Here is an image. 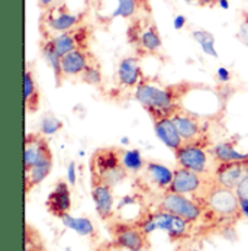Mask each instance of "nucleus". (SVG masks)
<instances>
[{
    "label": "nucleus",
    "mask_w": 248,
    "mask_h": 251,
    "mask_svg": "<svg viewBox=\"0 0 248 251\" xmlns=\"http://www.w3.org/2000/svg\"><path fill=\"white\" fill-rule=\"evenodd\" d=\"M184 90L183 86H167L158 87L147 80L140 83L135 89V99L140 102L149 116L151 115H173L176 110L181 108L180 100Z\"/></svg>",
    "instance_id": "obj_1"
},
{
    "label": "nucleus",
    "mask_w": 248,
    "mask_h": 251,
    "mask_svg": "<svg viewBox=\"0 0 248 251\" xmlns=\"http://www.w3.org/2000/svg\"><path fill=\"white\" fill-rule=\"evenodd\" d=\"M128 42L138 55H155L163 48V41L151 13H142L134 18L126 31Z\"/></svg>",
    "instance_id": "obj_2"
},
{
    "label": "nucleus",
    "mask_w": 248,
    "mask_h": 251,
    "mask_svg": "<svg viewBox=\"0 0 248 251\" xmlns=\"http://www.w3.org/2000/svg\"><path fill=\"white\" fill-rule=\"evenodd\" d=\"M84 13L73 12L66 3H54L47 10H42L39 18L41 38L52 36L67 32L75 26L83 25Z\"/></svg>",
    "instance_id": "obj_3"
},
{
    "label": "nucleus",
    "mask_w": 248,
    "mask_h": 251,
    "mask_svg": "<svg viewBox=\"0 0 248 251\" xmlns=\"http://www.w3.org/2000/svg\"><path fill=\"white\" fill-rule=\"evenodd\" d=\"M92 181L107 183L112 187L126 177V170L122 164L121 150L116 148H100L90 160Z\"/></svg>",
    "instance_id": "obj_4"
},
{
    "label": "nucleus",
    "mask_w": 248,
    "mask_h": 251,
    "mask_svg": "<svg viewBox=\"0 0 248 251\" xmlns=\"http://www.w3.org/2000/svg\"><path fill=\"white\" fill-rule=\"evenodd\" d=\"M205 209L218 219H238L241 215V201L235 190L213 184L202 198Z\"/></svg>",
    "instance_id": "obj_5"
},
{
    "label": "nucleus",
    "mask_w": 248,
    "mask_h": 251,
    "mask_svg": "<svg viewBox=\"0 0 248 251\" xmlns=\"http://www.w3.org/2000/svg\"><path fill=\"white\" fill-rule=\"evenodd\" d=\"M208 144L209 141L206 140V137L193 143L183 144L174 152L178 167H184L200 175H208L211 166V157L206 151Z\"/></svg>",
    "instance_id": "obj_6"
},
{
    "label": "nucleus",
    "mask_w": 248,
    "mask_h": 251,
    "mask_svg": "<svg viewBox=\"0 0 248 251\" xmlns=\"http://www.w3.org/2000/svg\"><path fill=\"white\" fill-rule=\"evenodd\" d=\"M190 225L192 222H189L187 219L163 209L145 216V231L148 234H152L154 231L160 229L167 232V235L172 240H181L187 237L190 231Z\"/></svg>",
    "instance_id": "obj_7"
},
{
    "label": "nucleus",
    "mask_w": 248,
    "mask_h": 251,
    "mask_svg": "<svg viewBox=\"0 0 248 251\" xmlns=\"http://www.w3.org/2000/svg\"><path fill=\"white\" fill-rule=\"evenodd\" d=\"M160 209L167 211L170 214L181 216L184 219H187L189 222H196L205 211V205L203 201H195L190 199L186 195H180V193H174V192H166L164 196L161 198L160 202Z\"/></svg>",
    "instance_id": "obj_8"
},
{
    "label": "nucleus",
    "mask_w": 248,
    "mask_h": 251,
    "mask_svg": "<svg viewBox=\"0 0 248 251\" xmlns=\"http://www.w3.org/2000/svg\"><path fill=\"white\" fill-rule=\"evenodd\" d=\"M206 175H200L192 170H187L184 167H177L174 170V177L169 187V192H174L186 196H198V193H202V198L208 193V190L215 184H208Z\"/></svg>",
    "instance_id": "obj_9"
},
{
    "label": "nucleus",
    "mask_w": 248,
    "mask_h": 251,
    "mask_svg": "<svg viewBox=\"0 0 248 251\" xmlns=\"http://www.w3.org/2000/svg\"><path fill=\"white\" fill-rule=\"evenodd\" d=\"M115 246L128 251H142L148 247V235L137 224H115L110 226Z\"/></svg>",
    "instance_id": "obj_10"
},
{
    "label": "nucleus",
    "mask_w": 248,
    "mask_h": 251,
    "mask_svg": "<svg viewBox=\"0 0 248 251\" xmlns=\"http://www.w3.org/2000/svg\"><path fill=\"white\" fill-rule=\"evenodd\" d=\"M51 39L54 42L55 50L63 57L75 50H89V44L92 39V29H90V26L83 24L67 32L52 36Z\"/></svg>",
    "instance_id": "obj_11"
},
{
    "label": "nucleus",
    "mask_w": 248,
    "mask_h": 251,
    "mask_svg": "<svg viewBox=\"0 0 248 251\" xmlns=\"http://www.w3.org/2000/svg\"><path fill=\"white\" fill-rule=\"evenodd\" d=\"M248 176V160L219 163L213 170V180L216 184L235 190L237 186Z\"/></svg>",
    "instance_id": "obj_12"
},
{
    "label": "nucleus",
    "mask_w": 248,
    "mask_h": 251,
    "mask_svg": "<svg viewBox=\"0 0 248 251\" xmlns=\"http://www.w3.org/2000/svg\"><path fill=\"white\" fill-rule=\"evenodd\" d=\"M47 158H52V151L47 137L41 132L28 134L24 144V170L31 169Z\"/></svg>",
    "instance_id": "obj_13"
},
{
    "label": "nucleus",
    "mask_w": 248,
    "mask_h": 251,
    "mask_svg": "<svg viewBox=\"0 0 248 251\" xmlns=\"http://www.w3.org/2000/svg\"><path fill=\"white\" fill-rule=\"evenodd\" d=\"M178 134L184 143H193L198 140L205 138V125L200 122L198 115H193L183 108H180L172 115Z\"/></svg>",
    "instance_id": "obj_14"
},
{
    "label": "nucleus",
    "mask_w": 248,
    "mask_h": 251,
    "mask_svg": "<svg viewBox=\"0 0 248 251\" xmlns=\"http://www.w3.org/2000/svg\"><path fill=\"white\" fill-rule=\"evenodd\" d=\"M142 13H151L148 0H113L112 9L105 15L99 16V19L103 22H112L116 18L132 21Z\"/></svg>",
    "instance_id": "obj_15"
},
{
    "label": "nucleus",
    "mask_w": 248,
    "mask_h": 251,
    "mask_svg": "<svg viewBox=\"0 0 248 251\" xmlns=\"http://www.w3.org/2000/svg\"><path fill=\"white\" fill-rule=\"evenodd\" d=\"M154 122V131L158 140L164 144L169 150L176 152L178 148L184 144L180 137L177 126L172 118V115H151Z\"/></svg>",
    "instance_id": "obj_16"
},
{
    "label": "nucleus",
    "mask_w": 248,
    "mask_h": 251,
    "mask_svg": "<svg viewBox=\"0 0 248 251\" xmlns=\"http://www.w3.org/2000/svg\"><path fill=\"white\" fill-rule=\"evenodd\" d=\"M98 63L90 50H75L63 55L61 67L66 77H80L92 64Z\"/></svg>",
    "instance_id": "obj_17"
},
{
    "label": "nucleus",
    "mask_w": 248,
    "mask_h": 251,
    "mask_svg": "<svg viewBox=\"0 0 248 251\" xmlns=\"http://www.w3.org/2000/svg\"><path fill=\"white\" fill-rule=\"evenodd\" d=\"M116 80L125 89H137V86L145 80L140 58L138 57L122 58L116 70Z\"/></svg>",
    "instance_id": "obj_18"
},
{
    "label": "nucleus",
    "mask_w": 248,
    "mask_h": 251,
    "mask_svg": "<svg viewBox=\"0 0 248 251\" xmlns=\"http://www.w3.org/2000/svg\"><path fill=\"white\" fill-rule=\"evenodd\" d=\"M45 206L51 215L57 218H63L66 214H69L71 209V193L69 183L64 180H60L54 190L50 193Z\"/></svg>",
    "instance_id": "obj_19"
},
{
    "label": "nucleus",
    "mask_w": 248,
    "mask_h": 251,
    "mask_svg": "<svg viewBox=\"0 0 248 251\" xmlns=\"http://www.w3.org/2000/svg\"><path fill=\"white\" fill-rule=\"evenodd\" d=\"M92 199L96 206V212L103 221L113 215V190L112 186L102 181H92Z\"/></svg>",
    "instance_id": "obj_20"
},
{
    "label": "nucleus",
    "mask_w": 248,
    "mask_h": 251,
    "mask_svg": "<svg viewBox=\"0 0 248 251\" xmlns=\"http://www.w3.org/2000/svg\"><path fill=\"white\" fill-rule=\"evenodd\" d=\"M39 50L42 54V58L47 61V64L51 67V70L54 73L55 77V84L61 86L63 80H64V74H63V67H61V55L58 54V51L54 47V42L51 38H41L39 42Z\"/></svg>",
    "instance_id": "obj_21"
},
{
    "label": "nucleus",
    "mask_w": 248,
    "mask_h": 251,
    "mask_svg": "<svg viewBox=\"0 0 248 251\" xmlns=\"http://www.w3.org/2000/svg\"><path fill=\"white\" fill-rule=\"evenodd\" d=\"M211 155L216 164L248 160V152H241L237 150V140L234 141L228 140V141L216 144L211 150Z\"/></svg>",
    "instance_id": "obj_22"
},
{
    "label": "nucleus",
    "mask_w": 248,
    "mask_h": 251,
    "mask_svg": "<svg viewBox=\"0 0 248 251\" xmlns=\"http://www.w3.org/2000/svg\"><path fill=\"white\" fill-rule=\"evenodd\" d=\"M145 173L157 187L166 189V190H169L173 177H174V172L172 169H169L167 166L157 163V161H147Z\"/></svg>",
    "instance_id": "obj_23"
},
{
    "label": "nucleus",
    "mask_w": 248,
    "mask_h": 251,
    "mask_svg": "<svg viewBox=\"0 0 248 251\" xmlns=\"http://www.w3.org/2000/svg\"><path fill=\"white\" fill-rule=\"evenodd\" d=\"M25 110L28 113H35L41 106V92L36 83L35 75L29 67L25 70Z\"/></svg>",
    "instance_id": "obj_24"
},
{
    "label": "nucleus",
    "mask_w": 248,
    "mask_h": 251,
    "mask_svg": "<svg viewBox=\"0 0 248 251\" xmlns=\"http://www.w3.org/2000/svg\"><path fill=\"white\" fill-rule=\"evenodd\" d=\"M51 170H52V158H47V160L38 163L35 166H32L31 169H25L24 176H25L26 193H29L32 187H35L47 179L50 176Z\"/></svg>",
    "instance_id": "obj_25"
},
{
    "label": "nucleus",
    "mask_w": 248,
    "mask_h": 251,
    "mask_svg": "<svg viewBox=\"0 0 248 251\" xmlns=\"http://www.w3.org/2000/svg\"><path fill=\"white\" fill-rule=\"evenodd\" d=\"M60 219L67 228L75 231L77 234L83 237H92L95 234V225L89 218H75V216H71L70 214H66Z\"/></svg>",
    "instance_id": "obj_26"
},
{
    "label": "nucleus",
    "mask_w": 248,
    "mask_h": 251,
    "mask_svg": "<svg viewBox=\"0 0 248 251\" xmlns=\"http://www.w3.org/2000/svg\"><path fill=\"white\" fill-rule=\"evenodd\" d=\"M121 157H122V164L126 172L137 173L142 169H145V161L142 158L140 150H121Z\"/></svg>",
    "instance_id": "obj_27"
},
{
    "label": "nucleus",
    "mask_w": 248,
    "mask_h": 251,
    "mask_svg": "<svg viewBox=\"0 0 248 251\" xmlns=\"http://www.w3.org/2000/svg\"><path fill=\"white\" fill-rule=\"evenodd\" d=\"M192 36L200 45V48L203 50V52L206 55L218 58V51L215 48V38L211 32H208L205 29H195V31H192Z\"/></svg>",
    "instance_id": "obj_28"
},
{
    "label": "nucleus",
    "mask_w": 248,
    "mask_h": 251,
    "mask_svg": "<svg viewBox=\"0 0 248 251\" xmlns=\"http://www.w3.org/2000/svg\"><path fill=\"white\" fill-rule=\"evenodd\" d=\"M61 128H63V122H61L58 118H55L54 115H47V116H44L42 121H41L39 132H41L42 135L48 137V135L57 134Z\"/></svg>",
    "instance_id": "obj_29"
},
{
    "label": "nucleus",
    "mask_w": 248,
    "mask_h": 251,
    "mask_svg": "<svg viewBox=\"0 0 248 251\" xmlns=\"http://www.w3.org/2000/svg\"><path fill=\"white\" fill-rule=\"evenodd\" d=\"M81 81L86 83V84H90V86H100L102 81H103V75H102V70L99 67L98 63L92 64L86 72L80 75Z\"/></svg>",
    "instance_id": "obj_30"
},
{
    "label": "nucleus",
    "mask_w": 248,
    "mask_h": 251,
    "mask_svg": "<svg viewBox=\"0 0 248 251\" xmlns=\"http://www.w3.org/2000/svg\"><path fill=\"white\" fill-rule=\"evenodd\" d=\"M237 36L248 48V9L241 12V21H240V28H238Z\"/></svg>",
    "instance_id": "obj_31"
},
{
    "label": "nucleus",
    "mask_w": 248,
    "mask_h": 251,
    "mask_svg": "<svg viewBox=\"0 0 248 251\" xmlns=\"http://www.w3.org/2000/svg\"><path fill=\"white\" fill-rule=\"evenodd\" d=\"M235 192L240 199H248V176L237 186Z\"/></svg>",
    "instance_id": "obj_32"
},
{
    "label": "nucleus",
    "mask_w": 248,
    "mask_h": 251,
    "mask_svg": "<svg viewBox=\"0 0 248 251\" xmlns=\"http://www.w3.org/2000/svg\"><path fill=\"white\" fill-rule=\"evenodd\" d=\"M216 75H218V80L222 83H228L231 80V72L226 67H219L216 70Z\"/></svg>",
    "instance_id": "obj_33"
},
{
    "label": "nucleus",
    "mask_w": 248,
    "mask_h": 251,
    "mask_svg": "<svg viewBox=\"0 0 248 251\" xmlns=\"http://www.w3.org/2000/svg\"><path fill=\"white\" fill-rule=\"evenodd\" d=\"M67 179H69V183H70L71 186H74L75 181H77V169H75V163H74V161H71L70 164H69Z\"/></svg>",
    "instance_id": "obj_34"
},
{
    "label": "nucleus",
    "mask_w": 248,
    "mask_h": 251,
    "mask_svg": "<svg viewBox=\"0 0 248 251\" xmlns=\"http://www.w3.org/2000/svg\"><path fill=\"white\" fill-rule=\"evenodd\" d=\"M186 22H187V19L183 16V15H177L176 18H174V22H173V25H174V28L180 31V29H183L184 26H186Z\"/></svg>",
    "instance_id": "obj_35"
},
{
    "label": "nucleus",
    "mask_w": 248,
    "mask_h": 251,
    "mask_svg": "<svg viewBox=\"0 0 248 251\" xmlns=\"http://www.w3.org/2000/svg\"><path fill=\"white\" fill-rule=\"evenodd\" d=\"M55 3V0H38V7L41 10H47L48 7H51Z\"/></svg>",
    "instance_id": "obj_36"
},
{
    "label": "nucleus",
    "mask_w": 248,
    "mask_h": 251,
    "mask_svg": "<svg viewBox=\"0 0 248 251\" xmlns=\"http://www.w3.org/2000/svg\"><path fill=\"white\" fill-rule=\"evenodd\" d=\"M221 0H199L198 4L202 6V7H213V6H218Z\"/></svg>",
    "instance_id": "obj_37"
},
{
    "label": "nucleus",
    "mask_w": 248,
    "mask_h": 251,
    "mask_svg": "<svg viewBox=\"0 0 248 251\" xmlns=\"http://www.w3.org/2000/svg\"><path fill=\"white\" fill-rule=\"evenodd\" d=\"M241 201V215L248 218V199H240Z\"/></svg>",
    "instance_id": "obj_38"
},
{
    "label": "nucleus",
    "mask_w": 248,
    "mask_h": 251,
    "mask_svg": "<svg viewBox=\"0 0 248 251\" xmlns=\"http://www.w3.org/2000/svg\"><path fill=\"white\" fill-rule=\"evenodd\" d=\"M218 6H219L221 9H228V7H229V0H221V1L218 3Z\"/></svg>",
    "instance_id": "obj_39"
},
{
    "label": "nucleus",
    "mask_w": 248,
    "mask_h": 251,
    "mask_svg": "<svg viewBox=\"0 0 248 251\" xmlns=\"http://www.w3.org/2000/svg\"><path fill=\"white\" fill-rule=\"evenodd\" d=\"M25 251H45L44 247H36V249H25Z\"/></svg>",
    "instance_id": "obj_40"
},
{
    "label": "nucleus",
    "mask_w": 248,
    "mask_h": 251,
    "mask_svg": "<svg viewBox=\"0 0 248 251\" xmlns=\"http://www.w3.org/2000/svg\"><path fill=\"white\" fill-rule=\"evenodd\" d=\"M184 1H187V3H192V1H199V0H184Z\"/></svg>",
    "instance_id": "obj_41"
},
{
    "label": "nucleus",
    "mask_w": 248,
    "mask_h": 251,
    "mask_svg": "<svg viewBox=\"0 0 248 251\" xmlns=\"http://www.w3.org/2000/svg\"><path fill=\"white\" fill-rule=\"evenodd\" d=\"M193 251H198V250H193Z\"/></svg>",
    "instance_id": "obj_42"
}]
</instances>
